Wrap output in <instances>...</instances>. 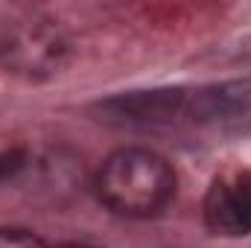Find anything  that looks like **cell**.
Listing matches in <instances>:
<instances>
[{
    "label": "cell",
    "instance_id": "6da1fadb",
    "mask_svg": "<svg viewBox=\"0 0 251 248\" xmlns=\"http://www.w3.org/2000/svg\"><path fill=\"white\" fill-rule=\"evenodd\" d=\"M94 190L111 213L149 219L173 201L176 173L164 155L143 146H123L100 164Z\"/></svg>",
    "mask_w": 251,
    "mask_h": 248
},
{
    "label": "cell",
    "instance_id": "7a4b0ae2",
    "mask_svg": "<svg viewBox=\"0 0 251 248\" xmlns=\"http://www.w3.org/2000/svg\"><path fill=\"white\" fill-rule=\"evenodd\" d=\"M70 38L47 15H12L0 21V67L12 76L38 82L62 70Z\"/></svg>",
    "mask_w": 251,
    "mask_h": 248
},
{
    "label": "cell",
    "instance_id": "3957f363",
    "mask_svg": "<svg viewBox=\"0 0 251 248\" xmlns=\"http://www.w3.org/2000/svg\"><path fill=\"white\" fill-rule=\"evenodd\" d=\"M204 225L216 237L251 234V170L216 181L204 196Z\"/></svg>",
    "mask_w": 251,
    "mask_h": 248
},
{
    "label": "cell",
    "instance_id": "277c9868",
    "mask_svg": "<svg viewBox=\"0 0 251 248\" xmlns=\"http://www.w3.org/2000/svg\"><path fill=\"white\" fill-rule=\"evenodd\" d=\"M193 123L210 128H243L251 125V79L222 82L201 88L187 102Z\"/></svg>",
    "mask_w": 251,
    "mask_h": 248
},
{
    "label": "cell",
    "instance_id": "5b68a950",
    "mask_svg": "<svg viewBox=\"0 0 251 248\" xmlns=\"http://www.w3.org/2000/svg\"><path fill=\"white\" fill-rule=\"evenodd\" d=\"M184 105H187V94L178 88L176 91H140V94L105 99L100 105V114H102L100 120L114 125H152L176 117Z\"/></svg>",
    "mask_w": 251,
    "mask_h": 248
},
{
    "label": "cell",
    "instance_id": "8992f818",
    "mask_svg": "<svg viewBox=\"0 0 251 248\" xmlns=\"http://www.w3.org/2000/svg\"><path fill=\"white\" fill-rule=\"evenodd\" d=\"M0 248H47L44 240L24 228H0Z\"/></svg>",
    "mask_w": 251,
    "mask_h": 248
},
{
    "label": "cell",
    "instance_id": "52a82bcc",
    "mask_svg": "<svg viewBox=\"0 0 251 248\" xmlns=\"http://www.w3.org/2000/svg\"><path fill=\"white\" fill-rule=\"evenodd\" d=\"M24 167H26V152L24 149H6V152H0V184L9 181V178H15Z\"/></svg>",
    "mask_w": 251,
    "mask_h": 248
},
{
    "label": "cell",
    "instance_id": "ba28073f",
    "mask_svg": "<svg viewBox=\"0 0 251 248\" xmlns=\"http://www.w3.org/2000/svg\"><path fill=\"white\" fill-rule=\"evenodd\" d=\"M56 248H94V246H85V243H64V246H56Z\"/></svg>",
    "mask_w": 251,
    "mask_h": 248
}]
</instances>
